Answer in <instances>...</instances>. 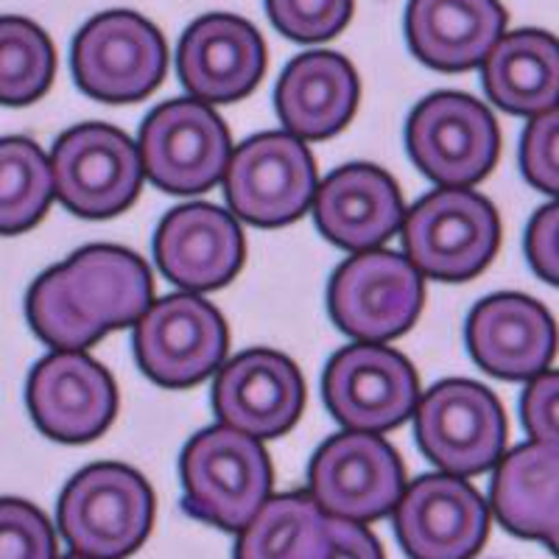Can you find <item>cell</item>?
<instances>
[{
    "instance_id": "4316f807",
    "label": "cell",
    "mask_w": 559,
    "mask_h": 559,
    "mask_svg": "<svg viewBox=\"0 0 559 559\" xmlns=\"http://www.w3.org/2000/svg\"><path fill=\"white\" fill-rule=\"evenodd\" d=\"M51 163L28 138H0V236H20L48 213Z\"/></svg>"
},
{
    "instance_id": "e575fe53",
    "label": "cell",
    "mask_w": 559,
    "mask_h": 559,
    "mask_svg": "<svg viewBox=\"0 0 559 559\" xmlns=\"http://www.w3.org/2000/svg\"><path fill=\"white\" fill-rule=\"evenodd\" d=\"M64 559H87V557H79V554H73V557H64Z\"/></svg>"
},
{
    "instance_id": "d6986e66",
    "label": "cell",
    "mask_w": 559,
    "mask_h": 559,
    "mask_svg": "<svg viewBox=\"0 0 559 559\" xmlns=\"http://www.w3.org/2000/svg\"><path fill=\"white\" fill-rule=\"evenodd\" d=\"M473 361L496 378L532 381L551 367L557 331L546 308L523 294H492L467 317Z\"/></svg>"
},
{
    "instance_id": "f546056e",
    "label": "cell",
    "mask_w": 559,
    "mask_h": 559,
    "mask_svg": "<svg viewBox=\"0 0 559 559\" xmlns=\"http://www.w3.org/2000/svg\"><path fill=\"white\" fill-rule=\"evenodd\" d=\"M0 559H57V534L37 507L0 498Z\"/></svg>"
},
{
    "instance_id": "52a82bcc",
    "label": "cell",
    "mask_w": 559,
    "mask_h": 559,
    "mask_svg": "<svg viewBox=\"0 0 559 559\" xmlns=\"http://www.w3.org/2000/svg\"><path fill=\"white\" fill-rule=\"evenodd\" d=\"M426 299L423 274L386 249L353 254L333 272L328 311L338 331L369 344L401 336L417 322Z\"/></svg>"
},
{
    "instance_id": "3957f363",
    "label": "cell",
    "mask_w": 559,
    "mask_h": 559,
    "mask_svg": "<svg viewBox=\"0 0 559 559\" xmlns=\"http://www.w3.org/2000/svg\"><path fill=\"white\" fill-rule=\"evenodd\" d=\"M182 503L193 518L241 532L272 492V462L261 439L227 426L199 431L179 462Z\"/></svg>"
},
{
    "instance_id": "d6a6232c",
    "label": "cell",
    "mask_w": 559,
    "mask_h": 559,
    "mask_svg": "<svg viewBox=\"0 0 559 559\" xmlns=\"http://www.w3.org/2000/svg\"><path fill=\"white\" fill-rule=\"evenodd\" d=\"M526 258L532 269L557 286L559 280V207L546 204L532 216L526 229Z\"/></svg>"
},
{
    "instance_id": "6da1fadb",
    "label": "cell",
    "mask_w": 559,
    "mask_h": 559,
    "mask_svg": "<svg viewBox=\"0 0 559 559\" xmlns=\"http://www.w3.org/2000/svg\"><path fill=\"white\" fill-rule=\"evenodd\" d=\"M152 272L123 247H84L34 280L26 313L34 333L57 349H84L134 324L152 306Z\"/></svg>"
},
{
    "instance_id": "8fae6325",
    "label": "cell",
    "mask_w": 559,
    "mask_h": 559,
    "mask_svg": "<svg viewBox=\"0 0 559 559\" xmlns=\"http://www.w3.org/2000/svg\"><path fill=\"white\" fill-rule=\"evenodd\" d=\"M48 163L53 197L82 218L118 216L143 185L138 146L107 123H82L64 132Z\"/></svg>"
},
{
    "instance_id": "4dcf8cb0",
    "label": "cell",
    "mask_w": 559,
    "mask_h": 559,
    "mask_svg": "<svg viewBox=\"0 0 559 559\" xmlns=\"http://www.w3.org/2000/svg\"><path fill=\"white\" fill-rule=\"evenodd\" d=\"M521 168L523 177L537 188V191L554 193L559 191V115L557 109L534 115L532 123L523 132L521 143Z\"/></svg>"
},
{
    "instance_id": "2e32d148",
    "label": "cell",
    "mask_w": 559,
    "mask_h": 559,
    "mask_svg": "<svg viewBox=\"0 0 559 559\" xmlns=\"http://www.w3.org/2000/svg\"><path fill=\"white\" fill-rule=\"evenodd\" d=\"M28 412L45 437L79 445L102 437L118 412L112 376L82 349H57L28 378Z\"/></svg>"
},
{
    "instance_id": "5b68a950",
    "label": "cell",
    "mask_w": 559,
    "mask_h": 559,
    "mask_svg": "<svg viewBox=\"0 0 559 559\" xmlns=\"http://www.w3.org/2000/svg\"><path fill=\"white\" fill-rule=\"evenodd\" d=\"M417 442L448 476L487 473L507 448V417L498 397L476 381H442L414 408Z\"/></svg>"
},
{
    "instance_id": "484cf974",
    "label": "cell",
    "mask_w": 559,
    "mask_h": 559,
    "mask_svg": "<svg viewBox=\"0 0 559 559\" xmlns=\"http://www.w3.org/2000/svg\"><path fill=\"white\" fill-rule=\"evenodd\" d=\"M236 559H319L328 543V515L311 492L266 498L241 528Z\"/></svg>"
},
{
    "instance_id": "9a60e30c",
    "label": "cell",
    "mask_w": 559,
    "mask_h": 559,
    "mask_svg": "<svg viewBox=\"0 0 559 559\" xmlns=\"http://www.w3.org/2000/svg\"><path fill=\"white\" fill-rule=\"evenodd\" d=\"M487 528V503L476 487L448 473L417 478L394 503V532L412 559H473Z\"/></svg>"
},
{
    "instance_id": "ba28073f",
    "label": "cell",
    "mask_w": 559,
    "mask_h": 559,
    "mask_svg": "<svg viewBox=\"0 0 559 559\" xmlns=\"http://www.w3.org/2000/svg\"><path fill=\"white\" fill-rule=\"evenodd\" d=\"M143 177L177 197L210 191L222 182L233 154L229 132L210 104L174 98L159 104L140 129Z\"/></svg>"
},
{
    "instance_id": "d4e9b609",
    "label": "cell",
    "mask_w": 559,
    "mask_h": 559,
    "mask_svg": "<svg viewBox=\"0 0 559 559\" xmlns=\"http://www.w3.org/2000/svg\"><path fill=\"white\" fill-rule=\"evenodd\" d=\"M484 93L512 115L557 109L559 48L546 32H515L498 39L481 62Z\"/></svg>"
},
{
    "instance_id": "44dd1931",
    "label": "cell",
    "mask_w": 559,
    "mask_h": 559,
    "mask_svg": "<svg viewBox=\"0 0 559 559\" xmlns=\"http://www.w3.org/2000/svg\"><path fill=\"white\" fill-rule=\"evenodd\" d=\"M313 216L322 236L342 249L367 252L401 229L406 207L397 182L378 166L353 163L317 185Z\"/></svg>"
},
{
    "instance_id": "f1b7e54d",
    "label": "cell",
    "mask_w": 559,
    "mask_h": 559,
    "mask_svg": "<svg viewBox=\"0 0 559 559\" xmlns=\"http://www.w3.org/2000/svg\"><path fill=\"white\" fill-rule=\"evenodd\" d=\"M269 20L297 43H322L342 32L353 17V0H266Z\"/></svg>"
},
{
    "instance_id": "836d02e7",
    "label": "cell",
    "mask_w": 559,
    "mask_h": 559,
    "mask_svg": "<svg viewBox=\"0 0 559 559\" xmlns=\"http://www.w3.org/2000/svg\"><path fill=\"white\" fill-rule=\"evenodd\" d=\"M319 559H383V551L364 523L328 515V543Z\"/></svg>"
},
{
    "instance_id": "1f68e13d",
    "label": "cell",
    "mask_w": 559,
    "mask_h": 559,
    "mask_svg": "<svg viewBox=\"0 0 559 559\" xmlns=\"http://www.w3.org/2000/svg\"><path fill=\"white\" fill-rule=\"evenodd\" d=\"M523 426L532 442H551L559 445V376L540 372L528 383L521 401Z\"/></svg>"
},
{
    "instance_id": "ffe728a7",
    "label": "cell",
    "mask_w": 559,
    "mask_h": 559,
    "mask_svg": "<svg viewBox=\"0 0 559 559\" xmlns=\"http://www.w3.org/2000/svg\"><path fill=\"white\" fill-rule=\"evenodd\" d=\"M154 258L163 274L188 292L222 288L243 263L241 227L222 207L185 204L159 222Z\"/></svg>"
},
{
    "instance_id": "7a4b0ae2",
    "label": "cell",
    "mask_w": 559,
    "mask_h": 559,
    "mask_svg": "<svg viewBox=\"0 0 559 559\" xmlns=\"http://www.w3.org/2000/svg\"><path fill=\"white\" fill-rule=\"evenodd\" d=\"M57 523L79 557L123 559L152 532L154 492L127 464H90L64 487Z\"/></svg>"
},
{
    "instance_id": "4fadbf2b",
    "label": "cell",
    "mask_w": 559,
    "mask_h": 559,
    "mask_svg": "<svg viewBox=\"0 0 559 559\" xmlns=\"http://www.w3.org/2000/svg\"><path fill=\"white\" fill-rule=\"evenodd\" d=\"M227 324L207 299L171 294L134 322V356L152 381L168 389L202 383L227 356Z\"/></svg>"
},
{
    "instance_id": "8992f818",
    "label": "cell",
    "mask_w": 559,
    "mask_h": 559,
    "mask_svg": "<svg viewBox=\"0 0 559 559\" xmlns=\"http://www.w3.org/2000/svg\"><path fill=\"white\" fill-rule=\"evenodd\" d=\"M168 70V45L134 12H104L73 43V76L90 98L132 104L152 96Z\"/></svg>"
},
{
    "instance_id": "e0dca14e",
    "label": "cell",
    "mask_w": 559,
    "mask_h": 559,
    "mask_svg": "<svg viewBox=\"0 0 559 559\" xmlns=\"http://www.w3.org/2000/svg\"><path fill=\"white\" fill-rule=\"evenodd\" d=\"M306 406V383L297 364L274 349H247L218 369L213 408L222 426L252 439L283 437Z\"/></svg>"
},
{
    "instance_id": "603a6c76",
    "label": "cell",
    "mask_w": 559,
    "mask_h": 559,
    "mask_svg": "<svg viewBox=\"0 0 559 559\" xmlns=\"http://www.w3.org/2000/svg\"><path fill=\"white\" fill-rule=\"evenodd\" d=\"M358 76L353 64L331 51L294 59L277 82L274 104L288 134L324 140L342 132L358 107Z\"/></svg>"
},
{
    "instance_id": "277c9868",
    "label": "cell",
    "mask_w": 559,
    "mask_h": 559,
    "mask_svg": "<svg viewBox=\"0 0 559 559\" xmlns=\"http://www.w3.org/2000/svg\"><path fill=\"white\" fill-rule=\"evenodd\" d=\"M403 247L419 274L464 283L481 274L501 243L498 210L471 188H439L403 216Z\"/></svg>"
},
{
    "instance_id": "5bb4252c",
    "label": "cell",
    "mask_w": 559,
    "mask_h": 559,
    "mask_svg": "<svg viewBox=\"0 0 559 559\" xmlns=\"http://www.w3.org/2000/svg\"><path fill=\"white\" fill-rule=\"evenodd\" d=\"M311 498L324 515L369 523L389 515L406 487L403 462L378 433L344 431L328 439L308 471Z\"/></svg>"
},
{
    "instance_id": "83f0119b",
    "label": "cell",
    "mask_w": 559,
    "mask_h": 559,
    "mask_svg": "<svg viewBox=\"0 0 559 559\" xmlns=\"http://www.w3.org/2000/svg\"><path fill=\"white\" fill-rule=\"evenodd\" d=\"M57 51L37 23L0 17V104L26 107L51 90Z\"/></svg>"
},
{
    "instance_id": "7c38bea8",
    "label": "cell",
    "mask_w": 559,
    "mask_h": 559,
    "mask_svg": "<svg viewBox=\"0 0 559 559\" xmlns=\"http://www.w3.org/2000/svg\"><path fill=\"white\" fill-rule=\"evenodd\" d=\"M322 397L347 431H392L417 408V372L397 349L369 342L349 344L324 367Z\"/></svg>"
},
{
    "instance_id": "ac0fdd59",
    "label": "cell",
    "mask_w": 559,
    "mask_h": 559,
    "mask_svg": "<svg viewBox=\"0 0 559 559\" xmlns=\"http://www.w3.org/2000/svg\"><path fill=\"white\" fill-rule=\"evenodd\" d=\"M177 70L197 102H241L266 70V45L258 28L236 14H204L179 43Z\"/></svg>"
},
{
    "instance_id": "cb8c5ba5",
    "label": "cell",
    "mask_w": 559,
    "mask_h": 559,
    "mask_svg": "<svg viewBox=\"0 0 559 559\" xmlns=\"http://www.w3.org/2000/svg\"><path fill=\"white\" fill-rule=\"evenodd\" d=\"M492 509L512 534L559 546V445L528 442L498 459Z\"/></svg>"
},
{
    "instance_id": "30bf717a",
    "label": "cell",
    "mask_w": 559,
    "mask_h": 559,
    "mask_svg": "<svg viewBox=\"0 0 559 559\" xmlns=\"http://www.w3.org/2000/svg\"><path fill=\"white\" fill-rule=\"evenodd\" d=\"M224 191L238 218L254 227L297 222L317 193V166L308 146L288 132H263L229 154Z\"/></svg>"
},
{
    "instance_id": "9c48e42d",
    "label": "cell",
    "mask_w": 559,
    "mask_h": 559,
    "mask_svg": "<svg viewBox=\"0 0 559 559\" xmlns=\"http://www.w3.org/2000/svg\"><path fill=\"white\" fill-rule=\"evenodd\" d=\"M414 166L442 188H471L498 163L501 132L487 107L464 93H433L406 127Z\"/></svg>"
},
{
    "instance_id": "7402d4cb",
    "label": "cell",
    "mask_w": 559,
    "mask_h": 559,
    "mask_svg": "<svg viewBox=\"0 0 559 559\" xmlns=\"http://www.w3.org/2000/svg\"><path fill=\"white\" fill-rule=\"evenodd\" d=\"M503 28L507 12L498 0H412L406 12L414 57L448 73L481 64Z\"/></svg>"
}]
</instances>
